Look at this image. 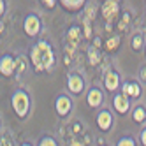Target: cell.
I'll return each instance as SVG.
<instances>
[{
    "mask_svg": "<svg viewBox=\"0 0 146 146\" xmlns=\"http://www.w3.org/2000/svg\"><path fill=\"white\" fill-rule=\"evenodd\" d=\"M42 4H44V5H46L48 9H53V7L56 5V2H55V0H44Z\"/></svg>",
    "mask_w": 146,
    "mask_h": 146,
    "instance_id": "d4e9b609",
    "label": "cell"
},
{
    "mask_svg": "<svg viewBox=\"0 0 146 146\" xmlns=\"http://www.w3.org/2000/svg\"><path fill=\"white\" fill-rule=\"evenodd\" d=\"M121 93L125 97H129V99H139L141 97V86H139V83H135V81H125L123 85H121Z\"/></svg>",
    "mask_w": 146,
    "mask_h": 146,
    "instance_id": "ba28073f",
    "label": "cell"
},
{
    "mask_svg": "<svg viewBox=\"0 0 146 146\" xmlns=\"http://www.w3.org/2000/svg\"><path fill=\"white\" fill-rule=\"evenodd\" d=\"M60 4L64 9H67V11H81V9L86 5L85 0H62Z\"/></svg>",
    "mask_w": 146,
    "mask_h": 146,
    "instance_id": "5bb4252c",
    "label": "cell"
},
{
    "mask_svg": "<svg viewBox=\"0 0 146 146\" xmlns=\"http://www.w3.org/2000/svg\"><path fill=\"white\" fill-rule=\"evenodd\" d=\"M14 72H16V58H13L11 55H4L0 58V74L9 78V76H13Z\"/></svg>",
    "mask_w": 146,
    "mask_h": 146,
    "instance_id": "52a82bcc",
    "label": "cell"
},
{
    "mask_svg": "<svg viewBox=\"0 0 146 146\" xmlns=\"http://www.w3.org/2000/svg\"><path fill=\"white\" fill-rule=\"evenodd\" d=\"M39 146H58V143H56L55 137H51V135H44V137L39 141Z\"/></svg>",
    "mask_w": 146,
    "mask_h": 146,
    "instance_id": "d6986e66",
    "label": "cell"
},
{
    "mask_svg": "<svg viewBox=\"0 0 146 146\" xmlns=\"http://www.w3.org/2000/svg\"><path fill=\"white\" fill-rule=\"evenodd\" d=\"M86 102H88L90 108H99L102 104V92L99 88H92L86 95Z\"/></svg>",
    "mask_w": 146,
    "mask_h": 146,
    "instance_id": "4fadbf2b",
    "label": "cell"
},
{
    "mask_svg": "<svg viewBox=\"0 0 146 146\" xmlns=\"http://www.w3.org/2000/svg\"><path fill=\"white\" fill-rule=\"evenodd\" d=\"M40 28H42V23H40V18L34 13H30L27 14V18L23 19V30H25V34L28 37H35L40 34Z\"/></svg>",
    "mask_w": 146,
    "mask_h": 146,
    "instance_id": "3957f363",
    "label": "cell"
},
{
    "mask_svg": "<svg viewBox=\"0 0 146 146\" xmlns=\"http://www.w3.org/2000/svg\"><path fill=\"white\" fill-rule=\"evenodd\" d=\"M85 37H86V39L92 37V27H90V23H88V19L85 21Z\"/></svg>",
    "mask_w": 146,
    "mask_h": 146,
    "instance_id": "cb8c5ba5",
    "label": "cell"
},
{
    "mask_svg": "<svg viewBox=\"0 0 146 146\" xmlns=\"http://www.w3.org/2000/svg\"><path fill=\"white\" fill-rule=\"evenodd\" d=\"M11 106L18 118H25L30 111V95L25 90H16L11 97Z\"/></svg>",
    "mask_w": 146,
    "mask_h": 146,
    "instance_id": "7a4b0ae2",
    "label": "cell"
},
{
    "mask_svg": "<svg viewBox=\"0 0 146 146\" xmlns=\"http://www.w3.org/2000/svg\"><path fill=\"white\" fill-rule=\"evenodd\" d=\"M65 40H67V51H69V53H70L72 49H76L78 44H79V40H81V30H79V27L72 25L69 28V32H67Z\"/></svg>",
    "mask_w": 146,
    "mask_h": 146,
    "instance_id": "9c48e42d",
    "label": "cell"
},
{
    "mask_svg": "<svg viewBox=\"0 0 146 146\" xmlns=\"http://www.w3.org/2000/svg\"><path fill=\"white\" fill-rule=\"evenodd\" d=\"M118 46H120V37L118 35H113V37H109L106 40V49L108 51H114Z\"/></svg>",
    "mask_w": 146,
    "mask_h": 146,
    "instance_id": "ac0fdd59",
    "label": "cell"
},
{
    "mask_svg": "<svg viewBox=\"0 0 146 146\" xmlns=\"http://www.w3.org/2000/svg\"><path fill=\"white\" fill-rule=\"evenodd\" d=\"M0 125H2V123H0Z\"/></svg>",
    "mask_w": 146,
    "mask_h": 146,
    "instance_id": "d6a6232c",
    "label": "cell"
},
{
    "mask_svg": "<svg viewBox=\"0 0 146 146\" xmlns=\"http://www.w3.org/2000/svg\"><path fill=\"white\" fill-rule=\"evenodd\" d=\"M5 13V2H4V0H0V16H2Z\"/></svg>",
    "mask_w": 146,
    "mask_h": 146,
    "instance_id": "83f0119b",
    "label": "cell"
},
{
    "mask_svg": "<svg viewBox=\"0 0 146 146\" xmlns=\"http://www.w3.org/2000/svg\"><path fill=\"white\" fill-rule=\"evenodd\" d=\"M21 146H32V144H30V143H25V144H21Z\"/></svg>",
    "mask_w": 146,
    "mask_h": 146,
    "instance_id": "1f68e13d",
    "label": "cell"
},
{
    "mask_svg": "<svg viewBox=\"0 0 146 146\" xmlns=\"http://www.w3.org/2000/svg\"><path fill=\"white\" fill-rule=\"evenodd\" d=\"M113 108L116 109V113H120V114L129 113V109H130V99L125 97L123 93H118V95H114V99H113Z\"/></svg>",
    "mask_w": 146,
    "mask_h": 146,
    "instance_id": "30bf717a",
    "label": "cell"
},
{
    "mask_svg": "<svg viewBox=\"0 0 146 146\" xmlns=\"http://www.w3.org/2000/svg\"><path fill=\"white\" fill-rule=\"evenodd\" d=\"M102 16H104V19H106L108 23H111L114 18L118 16V13H120V4L118 2H114V0H108V2H104L102 4Z\"/></svg>",
    "mask_w": 146,
    "mask_h": 146,
    "instance_id": "5b68a950",
    "label": "cell"
},
{
    "mask_svg": "<svg viewBox=\"0 0 146 146\" xmlns=\"http://www.w3.org/2000/svg\"><path fill=\"white\" fill-rule=\"evenodd\" d=\"M141 144H143V146H146V129H143V130H141Z\"/></svg>",
    "mask_w": 146,
    "mask_h": 146,
    "instance_id": "4316f807",
    "label": "cell"
},
{
    "mask_svg": "<svg viewBox=\"0 0 146 146\" xmlns=\"http://www.w3.org/2000/svg\"><path fill=\"white\" fill-rule=\"evenodd\" d=\"M2 30H4V23H2V21H0V32H2Z\"/></svg>",
    "mask_w": 146,
    "mask_h": 146,
    "instance_id": "4dcf8cb0",
    "label": "cell"
},
{
    "mask_svg": "<svg viewBox=\"0 0 146 146\" xmlns=\"http://www.w3.org/2000/svg\"><path fill=\"white\" fill-rule=\"evenodd\" d=\"M88 62H90V65H97L99 62H100V51L97 48H90L88 49Z\"/></svg>",
    "mask_w": 146,
    "mask_h": 146,
    "instance_id": "9a60e30c",
    "label": "cell"
},
{
    "mask_svg": "<svg viewBox=\"0 0 146 146\" xmlns=\"http://www.w3.org/2000/svg\"><path fill=\"white\" fill-rule=\"evenodd\" d=\"M129 19H130V14L125 13L123 18H121V21H120V25H118V30H125V27H127V23H129Z\"/></svg>",
    "mask_w": 146,
    "mask_h": 146,
    "instance_id": "603a6c76",
    "label": "cell"
},
{
    "mask_svg": "<svg viewBox=\"0 0 146 146\" xmlns=\"http://www.w3.org/2000/svg\"><path fill=\"white\" fill-rule=\"evenodd\" d=\"M55 111L58 116H67L72 111V100L67 95H58L55 99Z\"/></svg>",
    "mask_w": 146,
    "mask_h": 146,
    "instance_id": "8992f818",
    "label": "cell"
},
{
    "mask_svg": "<svg viewBox=\"0 0 146 146\" xmlns=\"http://www.w3.org/2000/svg\"><path fill=\"white\" fill-rule=\"evenodd\" d=\"M143 42H144V35H143V34L134 35V37H132V42H130V44H132V49H134V51H139V49L143 48Z\"/></svg>",
    "mask_w": 146,
    "mask_h": 146,
    "instance_id": "e0dca14e",
    "label": "cell"
},
{
    "mask_svg": "<svg viewBox=\"0 0 146 146\" xmlns=\"http://www.w3.org/2000/svg\"><path fill=\"white\" fill-rule=\"evenodd\" d=\"M30 62L37 72L49 70L55 64V53L48 40H39V42L30 49Z\"/></svg>",
    "mask_w": 146,
    "mask_h": 146,
    "instance_id": "6da1fadb",
    "label": "cell"
},
{
    "mask_svg": "<svg viewBox=\"0 0 146 146\" xmlns=\"http://www.w3.org/2000/svg\"><path fill=\"white\" fill-rule=\"evenodd\" d=\"M132 118H134V121H137V123L144 121L146 120V109L143 106H137V108L132 111Z\"/></svg>",
    "mask_w": 146,
    "mask_h": 146,
    "instance_id": "2e32d148",
    "label": "cell"
},
{
    "mask_svg": "<svg viewBox=\"0 0 146 146\" xmlns=\"http://www.w3.org/2000/svg\"><path fill=\"white\" fill-rule=\"evenodd\" d=\"M70 146H83L79 141H74V143H70Z\"/></svg>",
    "mask_w": 146,
    "mask_h": 146,
    "instance_id": "f546056e",
    "label": "cell"
},
{
    "mask_svg": "<svg viewBox=\"0 0 146 146\" xmlns=\"http://www.w3.org/2000/svg\"><path fill=\"white\" fill-rule=\"evenodd\" d=\"M139 78H141L143 81H146V67H143V69H141V74H139Z\"/></svg>",
    "mask_w": 146,
    "mask_h": 146,
    "instance_id": "f1b7e54d",
    "label": "cell"
},
{
    "mask_svg": "<svg viewBox=\"0 0 146 146\" xmlns=\"http://www.w3.org/2000/svg\"><path fill=\"white\" fill-rule=\"evenodd\" d=\"M13 137L9 134H4V135H0V146H13Z\"/></svg>",
    "mask_w": 146,
    "mask_h": 146,
    "instance_id": "ffe728a7",
    "label": "cell"
},
{
    "mask_svg": "<svg viewBox=\"0 0 146 146\" xmlns=\"http://www.w3.org/2000/svg\"><path fill=\"white\" fill-rule=\"evenodd\" d=\"M25 69H27V64H25V58H23V56H19V58H16V70H18V72H25Z\"/></svg>",
    "mask_w": 146,
    "mask_h": 146,
    "instance_id": "44dd1931",
    "label": "cell"
},
{
    "mask_svg": "<svg viewBox=\"0 0 146 146\" xmlns=\"http://www.w3.org/2000/svg\"><path fill=\"white\" fill-rule=\"evenodd\" d=\"M104 86H106L108 92H116L120 88V76H118V72H108L106 78H104Z\"/></svg>",
    "mask_w": 146,
    "mask_h": 146,
    "instance_id": "7c38bea8",
    "label": "cell"
},
{
    "mask_svg": "<svg viewBox=\"0 0 146 146\" xmlns=\"http://www.w3.org/2000/svg\"><path fill=\"white\" fill-rule=\"evenodd\" d=\"M93 14H95V5L90 4V7H88V18L92 19V18H93Z\"/></svg>",
    "mask_w": 146,
    "mask_h": 146,
    "instance_id": "484cf974",
    "label": "cell"
},
{
    "mask_svg": "<svg viewBox=\"0 0 146 146\" xmlns=\"http://www.w3.org/2000/svg\"><path fill=\"white\" fill-rule=\"evenodd\" d=\"M97 127L100 130H109L113 127V114L108 111V109H102L99 114H97Z\"/></svg>",
    "mask_w": 146,
    "mask_h": 146,
    "instance_id": "8fae6325",
    "label": "cell"
},
{
    "mask_svg": "<svg viewBox=\"0 0 146 146\" xmlns=\"http://www.w3.org/2000/svg\"><path fill=\"white\" fill-rule=\"evenodd\" d=\"M67 88H69L70 93L79 95V93H83V90H85V79H83L78 72H70L69 78H67Z\"/></svg>",
    "mask_w": 146,
    "mask_h": 146,
    "instance_id": "277c9868",
    "label": "cell"
},
{
    "mask_svg": "<svg viewBox=\"0 0 146 146\" xmlns=\"http://www.w3.org/2000/svg\"><path fill=\"white\" fill-rule=\"evenodd\" d=\"M116 146H135V143H134L132 137H121Z\"/></svg>",
    "mask_w": 146,
    "mask_h": 146,
    "instance_id": "7402d4cb",
    "label": "cell"
}]
</instances>
